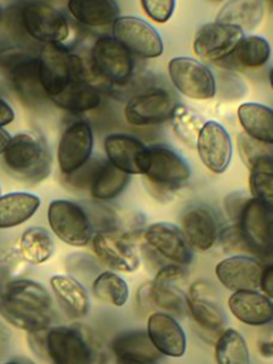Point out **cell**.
I'll return each mask as SVG.
<instances>
[{
  "label": "cell",
  "instance_id": "cell-37",
  "mask_svg": "<svg viewBox=\"0 0 273 364\" xmlns=\"http://www.w3.org/2000/svg\"><path fill=\"white\" fill-rule=\"evenodd\" d=\"M249 186L252 198L273 206V158L262 156L249 165Z\"/></svg>",
  "mask_w": 273,
  "mask_h": 364
},
{
  "label": "cell",
  "instance_id": "cell-8",
  "mask_svg": "<svg viewBox=\"0 0 273 364\" xmlns=\"http://www.w3.org/2000/svg\"><path fill=\"white\" fill-rule=\"evenodd\" d=\"M24 31L44 44H63L70 36L65 16L54 6L44 1H30L20 11Z\"/></svg>",
  "mask_w": 273,
  "mask_h": 364
},
{
  "label": "cell",
  "instance_id": "cell-27",
  "mask_svg": "<svg viewBox=\"0 0 273 364\" xmlns=\"http://www.w3.org/2000/svg\"><path fill=\"white\" fill-rule=\"evenodd\" d=\"M239 122L247 136L259 142L273 144V111L259 102H245L237 108Z\"/></svg>",
  "mask_w": 273,
  "mask_h": 364
},
{
  "label": "cell",
  "instance_id": "cell-21",
  "mask_svg": "<svg viewBox=\"0 0 273 364\" xmlns=\"http://www.w3.org/2000/svg\"><path fill=\"white\" fill-rule=\"evenodd\" d=\"M146 334L161 355L179 358L186 353V334L179 321L164 311H154L148 317Z\"/></svg>",
  "mask_w": 273,
  "mask_h": 364
},
{
  "label": "cell",
  "instance_id": "cell-9",
  "mask_svg": "<svg viewBox=\"0 0 273 364\" xmlns=\"http://www.w3.org/2000/svg\"><path fill=\"white\" fill-rule=\"evenodd\" d=\"M173 87L188 98L210 100L216 94V80L208 65L191 57H175L168 63Z\"/></svg>",
  "mask_w": 273,
  "mask_h": 364
},
{
  "label": "cell",
  "instance_id": "cell-15",
  "mask_svg": "<svg viewBox=\"0 0 273 364\" xmlns=\"http://www.w3.org/2000/svg\"><path fill=\"white\" fill-rule=\"evenodd\" d=\"M145 245L171 263L188 266L193 259V249L186 242L182 230L169 222H156L142 233Z\"/></svg>",
  "mask_w": 273,
  "mask_h": 364
},
{
  "label": "cell",
  "instance_id": "cell-51",
  "mask_svg": "<svg viewBox=\"0 0 273 364\" xmlns=\"http://www.w3.org/2000/svg\"><path fill=\"white\" fill-rule=\"evenodd\" d=\"M216 1H218V0H216Z\"/></svg>",
  "mask_w": 273,
  "mask_h": 364
},
{
  "label": "cell",
  "instance_id": "cell-25",
  "mask_svg": "<svg viewBox=\"0 0 273 364\" xmlns=\"http://www.w3.org/2000/svg\"><path fill=\"white\" fill-rule=\"evenodd\" d=\"M0 316L11 326L27 333L46 331L51 324V313L7 299L3 294L0 296Z\"/></svg>",
  "mask_w": 273,
  "mask_h": 364
},
{
  "label": "cell",
  "instance_id": "cell-10",
  "mask_svg": "<svg viewBox=\"0 0 273 364\" xmlns=\"http://www.w3.org/2000/svg\"><path fill=\"white\" fill-rule=\"evenodd\" d=\"M114 38L124 46L131 55L156 58L164 53L161 34L145 20L135 16H119L112 23Z\"/></svg>",
  "mask_w": 273,
  "mask_h": 364
},
{
  "label": "cell",
  "instance_id": "cell-30",
  "mask_svg": "<svg viewBox=\"0 0 273 364\" xmlns=\"http://www.w3.org/2000/svg\"><path fill=\"white\" fill-rule=\"evenodd\" d=\"M40 208V198L27 192L0 196V229L14 228L28 220Z\"/></svg>",
  "mask_w": 273,
  "mask_h": 364
},
{
  "label": "cell",
  "instance_id": "cell-7",
  "mask_svg": "<svg viewBox=\"0 0 273 364\" xmlns=\"http://www.w3.org/2000/svg\"><path fill=\"white\" fill-rule=\"evenodd\" d=\"M236 226L249 252L269 256L273 249V206L247 198Z\"/></svg>",
  "mask_w": 273,
  "mask_h": 364
},
{
  "label": "cell",
  "instance_id": "cell-50",
  "mask_svg": "<svg viewBox=\"0 0 273 364\" xmlns=\"http://www.w3.org/2000/svg\"><path fill=\"white\" fill-rule=\"evenodd\" d=\"M0 296H1V291H0Z\"/></svg>",
  "mask_w": 273,
  "mask_h": 364
},
{
  "label": "cell",
  "instance_id": "cell-5",
  "mask_svg": "<svg viewBox=\"0 0 273 364\" xmlns=\"http://www.w3.org/2000/svg\"><path fill=\"white\" fill-rule=\"evenodd\" d=\"M38 80L47 97L60 94L71 81L84 80L78 55L63 44H44L37 58Z\"/></svg>",
  "mask_w": 273,
  "mask_h": 364
},
{
  "label": "cell",
  "instance_id": "cell-35",
  "mask_svg": "<svg viewBox=\"0 0 273 364\" xmlns=\"http://www.w3.org/2000/svg\"><path fill=\"white\" fill-rule=\"evenodd\" d=\"M215 360L218 364H250L245 337L235 328H223L216 338Z\"/></svg>",
  "mask_w": 273,
  "mask_h": 364
},
{
  "label": "cell",
  "instance_id": "cell-31",
  "mask_svg": "<svg viewBox=\"0 0 273 364\" xmlns=\"http://www.w3.org/2000/svg\"><path fill=\"white\" fill-rule=\"evenodd\" d=\"M50 100L61 109L70 112H85L101 104V94L85 80H74L60 94L50 97Z\"/></svg>",
  "mask_w": 273,
  "mask_h": 364
},
{
  "label": "cell",
  "instance_id": "cell-32",
  "mask_svg": "<svg viewBox=\"0 0 273 364\" xmlns=\"http://www.w3.org/2000/svg\"><path fill=\"white\" fill-rule=\"evenodd\" d=\"M131 181V175L117 169L109 162H102L90 183V195L98 202H107L121 195Z\"/></svg>",
  "mask_w": 273,
  "mask_h": 364
},
{
  "label": "cell",
  "instance_id": "cell-34",
  "mask_svg": "<svg viewBox=\"0 0 273 364\" xmlns=\"http://www.w3.org/2000/svg\"><path fill=\"white\" fill-rule=\"evenodd\" d=\"M4 297L20 301L23 304L36 307L38 310L51 313L53 300L44 286L37 282L18 279L7 283L4 291L1 293Z\"/></svg>",
  "mask_w": 273,
  "mask_h": 364
},
{
  "label": "cell",
  "instance_id": "cell-41",
  "mask_svg": "<svg viewBox=\"0 0 273 364\" xmlns=\"http://www.w3.org/2000/svg\"><path fill=\"white\" fill-rule=\"evenodd\" d=\"M246 200H247V198L242 196V193H232L226 198L225 206H226V212L229 213L230 219H233L235 222L237 220V216H239Z\"/></svg>",
  "mask_w": 273,
  "mask_h": 364
},
{
  "label": "cell",
  "instance_id": "cell-11",
  "mask_svg": "<svg viewBox=\"0 0 273 364\" xmlns=\"http://www.w3.org/2000/svg\"><path fill=\"white\" fill-rule=\"evenodd\" d=\"M91 64L97 74L115 85L125 84L134 73L132 55L109 36L95 40L91 50Z\"/></svg>",
  "mask_w": 273,
  "mask_h": 364
},
{
  "label": "cell",
  "instance_id": "cell-28",
  "mask_svg": "<svg viewBox=\"0 0 273 364\" xmlns=\"http://www.w3.org/2000/svg\"><path fill=\"white\" fill-rule=\"evenodd\" d=\"M51 289L63 309L73 317H84L90 311V297L85 287L74 277L55 274L50 279Z\"/></svg>",
  "mask_w": 273,
  "mask_h": 364
},
{
  "label": "cell",
  "instance_id": "cell-19",
  "mask_svg": "<svg viewBox=\"0 0 273 364\" xmlns=\"http://www.w3.org/2000/svg\"><path fill=\"white\" fill-rule=\"evenodd\" d=\"M186 297V311L193 321L205 331L216 333L223 330L226 323L225 311L215 299V290L209 282L196 280L189 289Z\"/></svg>",
  "mask_w": 273,
  "mask_h": 364
},
{
  "label": "cell",
  "instance_id": "cell-18",
  "mask_svg": "<svg viewBox=\"0 0 273 364\" xmlns=\"http://www.w3.org/2000/svg\"><path fill=\"white\" fill-rule=\"evenodd\" d=\"M196 151L202 164L213 173H223L232 159V139L226 128L216 121H205L198 138Z\"/></svg>",
  "mask_w": 273,
  "mask_h": 364
},
{
  "label": "cell",
  "instance_id": "cell-46",
  "mask_svg": "<svg viewBox=\"0 0 273 364\" xmlns=\"http://www.w3.org/2000/svg\"><path fill=\"white\" fill-rule=\"evenodd\" d=\"M3 364H24V363H20V361H7V363H3Z\"/></svg>",
  "mask_w": 273,
  "mask_h": 364
},
{
  "label": "cell",
  "instance_id": "cell-39",
  "mask_svg": "<svg viewBox=\"0 0 273 364\" xmlns=\"http://www.w3.org/2000/svg\"><path fill=\"white\" fill-rule=\"evenodd\" d=\"M171 124L175 135L189 146H195L198 134L205 124V118L189 109L186 105L178 104L172 112Z\"/></svg>",
  "mask_w": 273,
  "mask_h": 364
},
{
  "label": "cell",
  "instance_id": "cell-24",
  "mask_svg": "<svg viewBox=\"0 0 273 364\" xmlns=\"http://www.w3.org/2000/svg\"><path fill=\"white\" fill-rule=\"evenodd\" d=\"M111 348L118 363L156 364L162 357L151 343L146 330H128L118 334Z\"/></svg>",
  "mask_w": 273,
  "mask_h": 364
},
{
  "label": "cell",
  "instance_id": "cell-6",
  "mask_svg": "<svg viewBox=\"0 0 273 364\" xmlns=\"http://www.w3.org/2000/svg\"><path fill=\"white\" fill-rule=\"evenodd\" d=\"M47 220L53 233L64 243L74 247H84L92 239L91 216L80 203L55 199L47 210Z\"/></svg>",
  "mask_w": 273,
  "mask_h": 364
},
{
  "label": "cell",
  "instance_id": "cell-14",
  "mask_svg": "<svg viewBox=\"0 0 273 364\" xmlns=\"http://www.w3.org/2000/svg\"><path fill=\"white\" fill-rule=\"evenodd\" d=\"M178 105L172 94L165 90H154L132 97L124 109L128 124L135 127L159 125L171 119Z\"/></svg>",
  "mask_w": 273,
  "mask_h": 364
},
{
  "label": "cell",
  "instance_id": "cell-49",
  "mask_svg": "<svg viewBox=\"0 0 273 364\" xmlns=\"http://www.w3.org/2000/svg\"><path fill=\"white\" fill-rule=\"evenodd\" d=\"M0 196H1V188H0Z\"/></svg>",
  "mask_w": 273,
  "mask_h": 364
},
{
  "label": "cell",
  "instance_id": "cell-42",
  "mask_svg": "<svg viewBox=\"0 0 273 364\" xmlns=\"http://www.w3.org/2000/svg\"><path fill=\"white\" fill-rule=\"evenodd\" d=\"M259 289L267 297L270 299L273 297V266L272 264H266L263 267V272L259 280Z\"/></svg>",
  "mask_w": 273,
  "mask_h": 364
},
{
  "label": "cell",
  "instance_id": "cell-45",
  "mask_svg": "<svg viewBox=\"0 0 273 364\" xmlns=\"http://www.w3.org/2000/svg\"><path fill=\"white\" fill-rule=\"evenodd\" d=\"M260 354L264 355V357H272V344H270V341L262 343V346H260Z\"/></svg>",
  "mask_w": 273,
  "mask_h": 364
},
{
  "label": "cell",
  "instance_id": "cell-2",
  "mask_svg": "<svg viewBox=\"0 0 273 364\" xmlns=\"http://www.w3.org/2000/svg\"><path fill=\"white\" fill-rule=\"evenodd\" d=\"M188 273L183 266L175 263L162 264L154 280L145 283L138 290V304L145 309H161L171 316H182L186 311V297L182 284L186 282Z\"/></svg>",
  "mask_w": 273,
  "mask_h": 364
},
{
  "label": "cell",
  "instance_id": "cell-17",
  "mask_svg": "<svg viewBox=\"0 0 273 364\" xmlns=\"http://www.w3.org/2000/svg\"><path fill=\"white\" fill-rule=\"evenodd\" d=\"M107 159L128 175H144L149 162V149L138 138L128 134H109L104 139Z\"/></svg>",
  "mask_w": 273,
  "mask_h": 364
},
{
  "label": "cell",
  "instance_id": "cell-3",
  "mask_svg": "<svg viewBox=\"0 0 273 364\" xmlns=\"http://www.w3.org/2000/svg\"><path fill=\"white\" fill-rule=\"evenodd\" d=\"M148 149L149 162L142 175L148 181L146 189L156 199H171L173 192L191 178V166L181 154L168 145L155 144Z\"/></svg>",
  "mask_w": 273,
  "mask_h": 364
},
{
  "label": "cell",
  "instance_id": "cell-47",
  "mask_svg": "<svg viewBox=\"0 0 273 364\" xmlns=\"http://www.w3.org/2000/svg\"><path fill=\"white\" fill-rule=\"evenodd\" d=\"M118 364H131V363H118Z\"/></svg>",
  "mask_w": 273,
  "mask_h": 364
},
{
  "label": "cell",
  "instance_id": "cell-33",
  "mask_svg": "<svg viewBox=\"0 0 273 364\" xmlns=\"http://www.w3.org/2000/svg\"><path fill=\"white\" fill-rule=\"evenodd\" d=\"M18 252L31 264L47 262L54 253V242L50 232L41 226L28 228L20 237Z\"/></svg>",
  "mask_w": 273,
  "mask_h": 364
},
{
  "label": "cell",
  "instance_id": "cell-36",
  "mask_svg": "<svg viewBox=\"0 0 273 364\" xmlns=\"http://www.w3.org/2000/svg\"><path fill=\"white\" fill-rule=\"evenodd\" d=\"M91 291L95 299L114 307L124 306L129 297L128 283L112 270L100 273L91 284Z\"/></svg>",
  "mask_w": 273,
  "mask_h": 364
},
{
  "label": "cell",
  "instance_id": "cell-4",
  "mask_svg": "<svg viewBox=\"0 0 273 364\" xmlns=\"http://www.w3.org/2000/svg\"><path fill=\"white\" fill-rule=\"evenodd\" d=\"M34 351H43L53 364H91L92 350L78 328L68 326L51 327L40 333H28Z\"/></svg>",
  "mask_w": 273,
  "mask_h": 364
},
{
  "label": "cell",
  "instance_id": "cell-40",
  "mask_svg": "<svg viewBox=\"0 0 273 364\" xmlns=\"http://www.w3.org/2000/svg\"><path fill=\"white\" fill-rule=\"evenodd\" d=\"M176 0H141L145 14L156 23H166L175 11Z\"/></svg>",
  "mask_w": 273,
  "mask_h": 364
},
{
  "label": "cell",
  "instance_id": "cell-43",
  "mask_svg": "<svg viewBox=\"0 0 273 364\" xmlns=\"http://www.w3.org/2000/svg\"><path fill=\"white\" fill-rule=\"evenodd\" d=\"M13 121H14L13 108L0 97V128L11 124Z\"/></svg>",
  "mask_w": 273,
  "mask_h": 364
},
{
  "label": "cell",
  "instance_id": "cell-29",
  "mask_svg": "<svg viewBox=\"0 0 273 364\" xmlns=\"http://www.w3.org/2000/svg\"><path fill=\"white\" fill-rule=\"evenodd\" d=\"M264 6L262 0H229L218 13L216 20L233 27L255 30L263 20Z\"/></svg>",
  "mask_w": 273,
  "mask_h": 364
},
{
  "label": "cell",
  "instance_id": "cell-48",
  "mask_svg": "<svg viewBox=\"0 0 273 364\" xmlns=\"http://www.w3.org/2000/svg\"><path fill=\"white\" fill-rule=\"evenodd\" d=\"M0 18H1V7H0Z\"/></svg>",
  "mask_w": 273,
  "mask_h": 364
},
{
  "label": "cell",
  "instance_id": "cell-13",
  "mask_svg": "<svg viewBox=\"0 0 273 364\" xmlns=\"http://www.w3.org/2000/svg\"><path fill=\"white\" fill-rule=\"evenodd\" d=\"M245 33L233 26L212 21L203 24L193 37V51L205 61H220L233 54Z\"/></svg>",
  "mask_w": 273,
  "mask_h": 364
},
{
  "label": "cell",
  "instance_id": "cell-23",
  "mask_svg": "<svg viewBox=\"0 0 273 364\" xmlns=\"http://www.w3.org/2000/svg\"><path fill=\"white\" fill-rule=\"evenodd\" d=\"M228 307L240 323L247 326H264L273 320L272 299L257 290L233 291Z\"/></svg>",
  "mask_w": 273,
  "mask_h": 364
},
{
  "label": "cell",
  "instance_id": "cell-20",
  "mask_svg": "<svg viewBox=\"0 0 273 364\" xmlns=\"http://www.w3.org/2000/svg\"><path fill=\"white\" fill-rule=\"evenodd\" d=\"M263 264L250 256L235 255L220 260L215 273L219 283L230 291L257 290Z\"/></svg>",
  "mask_w": 273,
  "mask_h": 364
},
{
  "label": "cell",
  "instance_id": "cell-1",
  "mask_svg": "<svg viewBox=\"0 0 273 364\" xmlns=\"http://www.w3.org/2000/svg\"><path fill=\"white\" fill-rule=\"evenodd\" d=\"M6 168L21 181L37 183L51 172V155L46 141L37 134L20 132L10 136L3 152Z\"/></svg>",
  "mask_w": 273,
  "mask_h": 364
},
{
  "label": "cell",
  "instance_id": "cell-44",
  "mask_svg": "<svg viewBox=\"0 0 273 364\" xmlns=\"http://www.w3.org/2000/svg\"><path fill=\"white\" fill-rule=\"evenodd\" d=\"M9 139H10V135L7 131H4L3 128H0V155L4 152L7 144H9Z\"/></svg>",
  "mask_w": 273,
  "mask_h": 364
},
{
  "label": "cell",
  "instance_id": "cell-22",
  "mask_svg": "<svg viewBox=\"0 0 273 364\" xmlns=\"http://www.w3.org/2000/svg\"><path fill=\"white\" fill-rule=\"evenodd\" d=\"M192 249L206 252L219 237V225L215 212L205 205H193L181 216L179 228Z\"/></svg>",
  "mask_w": 273,
  "mask_h": 364
},
{
  "label": "cell",
  "instance_id": "cell-16",
  "mask_svg": "<svg viewBox=\"0 0 273 364\" xmlns=\"http://www.w3.org/2000/svg\"><path fill=\"white\" fill-rule=\"evenodd\" d=\"M94 146L92 128L85 121H77L68 125L58 142L57 161L63 175L73 173L87 164Z\"/></svg>",
  "mask_w": 273,
  "mask_h": 364
},
{
  "label": "cell",
  "instance_id": "cell-38",
  "mask_svg": "<svg viewBox=\"0 0 273 364\" xmlns=\"http://www.w3.org/2000/svg\"><path fill=\"white\" fill-rule=\"evenodd\" d=\"M230 57L242 67L257 68L269 61L270 44L264 37L245 36Z\"/></svg>",
  "mask_w": 273,
  "mask_h": 364
},
{
  "label": "cell",
  "instance_id": "cell-12",
  "mask_svg": "<svg viewBox=\"0 0 273 364\" xmlns=\"http://www.w3.org/2000/svg\"><path fill=\"white\" fill-rule=\"evenodd\" d=\"M97 257L112 272L131 273L139 267L141 259L132 239L117 230H100L92 235Z\"/></svg>",
  "mask_w": 273,
  "mask_h": 364
},
{
  "label": "cell",
  "instance_id": "cell-26",
  "mask_svg": "<svg viewBox=\"0 0 273 364\" xmlns=\"http://www.w3.org/2000/svg\"><path fill=\"white\" fill-rule=\"evenodd\" d=\"M71 17L87 27H105L119 17V7L115 0H68Z\"/></svg>",
  "mask_w": 273,
  "mask_h": 364
}]
</instances>
